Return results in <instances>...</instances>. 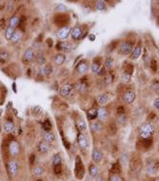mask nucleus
Instances as JSON below:
<instances>
[{"label":"nucleus","instance_id":"obj_1","mask_svg":"<svg viewBox=\"0 0 159 181\" xmlns=\"http://www.w3.org/2000/svg\"><path fill=\"white\" fill-rule=\"evenodd\" d=\"M154 131H155V129H154V126L153 124L150 122H146L142 124L139 128V135L143 139H150L153 137Z\"/></svg>","mask_w":159,"mask_h":181},{"label":"nucleus","instance_id":"obj_2","mask_svg":"<svg viewBox=\"0 0 159 181\" xmlns=\"http://www.w3.org/2000/svg\"><path fill=\"white\" fill-rule=\"evenodd\" d=\"M85 35V29L83 25H76L73 28H72L71 31V37L74 41H79L80 39H82Z\"/></svg>","mask_w":159,"mask_h":181},{"label":"nucleus","instance_id":"obj_3","mask_svg":"<svg viewBox=\"0 0 159 181\" xmlns=\"http://www.w3.org/2000/svg\"><path fill=\"white\" fill-rule=\"evenodd\" d=\"M133 50V45L130 41H124L122 42L119 47H118V53L122 55H129L132 54Z\"/></svg>","mask_w":159,"mask_h":181},{"label":"nucleus","instance_id":"obj_4","mask_svg":"<svg viewBox=\"0 0 159 181\" xmlns=\"http://www.w3.org/2000/svg\"><path fill=\"white\" fill-rule=\"evenodd\" d=\"M91 68V65H90L89 60L87 59H82L81 61H79V63L77 64L75 67V71L78 74H85L86 72L89 71V69Z\"/></svg>","mask_w":159,"mask_h":181},{"label":"nucleus","instance_id":"obj_5","mask_svg":"<svg viewBox=\"0 0 159 181\" xmlns=\"http://www.w3.org/2000/svg\"><path fill=\"white\" fill-rule=\"evenodd\" d=\"M71 31H72V28L70 26H65L62 27L61 29L58 31L57 33V37L61 40V41H65L67 40L69 36H71Z\"/></svg>","mask_w":159,"mask_h":181},{"label":"nucleus","instance_id":"obj_6","mask_svg":"<svg viewBox=\"0 0 159 181\" xmlns=\"http://www.w3.org/2000/svg\"><path fill=\"white\" fill-rule=\"evenodd\" d=\"M76 46H73V44L69 43V42H59L56 45V49L59 50L60 52H63V53H71V52L74 49Z\"/></svg>","mask_w":159,"mask_h":181},{"label":"nucleus","instance_id":"obj_7","mask_svg":"<svg viewBox=\"0 0 159 181\" xmlns=\"http://www.w3.org/2000/svg\"><path fill=\"white\" fill-rule=\"evenodd\" d=\"M84 166L82 164V161H81L80 157H76V162H75V175L78 179H81L84 176Z\"/></svg>","mask_w":159,"mask_h":181},{"label":"nucleus","instance_id":"obj_8","mask_svg":"<svg viewBox=\"0 0 159 181\" xmlns=\"http://www.w3.org/2000/svg\"><path fill=\"white\" fill-rule=\"evenodd\" d=\"M77 142H78L79 147L82 148L83 150H87L90 147L89 139L85 136V134H83V132H79L77 135Z\"/></svg>","mask_w":159,"mask_h":181},{"label":"nucleus","instance_id":"obj_9","mask_svg":"<svg viewBox=\"0 0 159 181\" xmlns=\"http://www.w3.org/2000/svg\"><path fill=\"white\" fill-rule=\"evenodd\" d=\"M72 90H73V85H72L70 83H67L61 86V88L59 89V94L63 97H67V96H69L72 94Z\"/></svg>","mask_w":159,"mask_h":181},{"label":"nucleus","instance_id":"obj_10","mask_svg":"<svg viewBox=\"0 0 159 181\" xmlns=\"http://www.w3.org/2000/svg\"><path fill=\"white\" fill-rule=\"evenodd\" d=\"M135 98H136V94L132 91H127L123 94V100L127 104H132L135 101Z\"/></svg>","mask_w":159,"mask_h":181},{"label":"nucleus","instance_id":"obj_11","mask_svg":"<svg viewBox=\"0 0 159 181\" xmlns=\"http://www.w3.org/2000/svg\"><path fill=\"white\" fill-rule=\"evenodd\" d=\"M8 170L11 176H15L18 172V163L15 160H11L8 164Z\"/></svg>","mask_w":159,"mask_h":181},{"label":"nucleus","instance_id":"obj_12","mask_svg":"<svg viewBox=\"0 0 159 181\" xmlns=\"http://www.w3.org/2000/svg\"><path fill=\"white\" fill-rule=\"evenodd\" d=\"M108 117H109V112L107 109H106V107L101 106L97 109V118H99L102 121H104V120H107Z\"/></svg>","mask_w":159,"mask_h":181},{"label":"nucleus","instance_id":"obj_13","mask_svg":"<svg viewBox=\"0 0 159 181\" xmlns=\"http://www.w3.org/2000/svg\"><path fill=\"white\" fill-rule=\"evenodd\" d=\"M103 124L98 121V120H93V121H91V123H90V129L93 132H99L103 130Z\"/></svg>","mask_w":159,"mask_h":181},{"label":"nucleus","instance_id":"obj_14","mask_svg":"<svg viewBox=\"0 0 159 181\" xmlns=\"http://www.w3.org/2000/svg\"><path fill=\"white\" fill-rule=\"evenodd\" d=\"M34 56H35V54H34V49H32V48H28L23 54V59H24V61H26V62H31L32 61V59L34 58Z\"/></svg>","mask_w":159,"mask_h":181},{"label":"nucleus","instance_id":"obj_15","mask_svg":"<svg viewBox=\"0 0 159 181\" xmlns=\"http://www.w3.org/2000/svg\"><path fill=\"white\" fill-rule=\"evenodd\" d=\"M142 51H143V49H142V45H137L136 47H134L132 54H130V59L136 60L137 58H139L142 54Z\"/></svg>","mask_w":159,"mask_h":181},{"label":"nucleus","instance_id":"obj_16","mask_svg":"<svg viewBox=\"0 0 159 181\" xmlns=\"http://www.w3.org/2000/svg\"><path fill=\"white\" fill-rule=\"evenodd\" d=\"M19 150H20V148H19V145H18L17 142L14 141V140H13V141L10 142V144H9V152H10V154L11 155H18Z\"/></svg>","mask_w":159,"mask_h":181},{"label":"nucleus","instance_id":"obj_17","mask_svg":"<svg viewBox=\"0 0 159 181\" xmlns=\"http://www.w3.org/2000/svg\"><path fill=\"white\" fill-rule=\"evenodd\" d=\"M66 54H62V53H60V54H55L54 55V62L55 65H57V66H61V65H63V64L65 63V61H66Z\"/></svg>","mask_w":159,"mask_h":181},{"label":"nucleus","instance_id":"obj_18","mask_svg":"<svg viewBox=\"0 0 159 181\" xmlns=\"http://www.w3.org/2000/svg\"><path fill=\"white\" fill-rule=\"evenodd\" d=\"M101 63H100V59L97 57V58H95V60L92 61V63L91 64V72H92V74H97L98 72V71L101 69Z\"/></svg>","mask_w":159,"mask_h":181},{"label":"nucleus","instance_id":"obj_19","mask_svg":"<svg viewBox=\"0 0 159 181\" xmlns=\"http://www.w3.org/2000/svg\"><path fill=\"white\" fill-rule=\"evenodd\" d=\"M92 160L95 161V163H99L102 159H103V154H102V152L97 150V149H95V150L92 151Z\"/></svg>","mask_w":159,"mask_h":181},{"label":"nucleus","instance_id":"obj_20","mask_svg":"<svg viewBox=\"0 0 159 181\" xmlns=\"http://www.w3.org/2000/svg\"><path fill=\"white\" fill-rule=\"evenodd\" d=\"M43 139L45 142H47L48 144L49 143H52L54 141L55 139V136H54V134L52 132V131L51 132H44L43 134Z\"/></svg>","mask_w":159,"mask_h":181},{"label":"nucleus","instance_id":"obj_21","mask_svg":"<svg viewBox=\"0 0 159 181\" xmlns=\"http://www.w3.org/2000/svg\"><path fill=\"white\" fill-rule=\"evenodd\" d=\"M14 124L11 120H7V121L4 123V131L8 134H11V132H14Z\"/></svg>","mask_w":159,"mask_h":181},{"label":"nucleus","instance_id":"obj_22","mask_svg":"<svg viewBox=\"0 0 159 181\" xmlns=\"http://www.w3.org/2000/svg\"><path fill=\"white\" fill-rule=\"evenodd\" d=\"M95 8L96 11H104L107 10V4H106V1H103V0H97L95 2Z\"/></svg>","mask_w":159,"mask_h":181},{"label":"nucleus","instance_id":"obj_23","mask_svg":"<svg viewBox=\"0 0 159 181\" xmlns=\"http://www.w3.org/2000/svg\"><path fill=\"white\" fill-rule=\"evenodd\" d=\"M87 118L88 120H91V121H93L97 118V109L92 108L90 110L87 111Z\"/></svg>","mask_w":159,"mask_h":181},{"label":"nucleus","instance_id":"obj_24","mask_svg":"<svg viewBox=\"0 0 159 181\" xmlns=\"http://www.w3.org/2000/svg\"><path fill=\"white\" fill-rule=\"evenodd\" d=\"M52 72V65H46V66H42L40 67V69L38 71L40 75H47V74H51V72Z\"/></svg>","mask_w":159,"mask_h":181},{"label":"nucleus","instance_id":"obj_25","mask_svg":"<svg viewBox=\"0 0 159 181\" xmlns=\"http://www.w3.org/2000/svg\"><path fill=\"white\" fill-rule=\"evenodd\" d=\"M109 101V95L107 94H100L98 96H97V102H98L99 105L104 106L105 104H107Z\"/></svg>","mask_w":159,"mask_h":181},{"label":"nucleus","instance_id":"obj_26","mask_svg":"<svg viewBox=\"0 0 159 181\" xmlns=\"http://www.w3.org/2000/svg\"><path fill=\"white\" fill-rule=\"evenodd\" d=\"M76 126H77V129H78V131L80 132H84L85 131L87 130V123H86V121H85V120H83V119H78L77 120V122H76Z\"/></svg>","mask_w":159,"mask_h":181},{"label":"nucleus","instance_id":"obj_27","mask_svg":"<svg viewBox=\"0 0 159 181\" xmlns=\"http://www.w3.org/2000/svg\"><path fill=\"white\" fill-rule=\"evenodd\" d=\"M21 38H22V31H18V30H15L13 37H11V43L16 44V43H18L20 40H21Z\"/></svg>","mask_w":159,"mask_h":181},{"label":"nucleus","instance_id":"obj_28","mask_svg":"<svg viewBox=\"0 0 159 181\" xmlns=\"http://www.w3.org/2000/svg\"><path fill=\"white\" fill-rule=\"evenodd\" d=\"M14 31H15L14 28H11L10 26H8L6 28V30H5V38H6V40H9V41H11V37H13V35L14 34Z\"/></svg>","mask_w":159,"mask_h":181},{"label":"nucleus","instance_id":"obj_29","mask_svg":"<svg viewBox=\"0 0 159 181\" xmlns=\"http://www.w3.org/2000/svg\"><path fill=\"white\" fill-rule=\"evenodd\" d=\"M35 60H36V63L38 64L40 66H44L45 64H46V57H45V55L42 54V53H39L37 55L35 56Z\"/></svg>","mask_w":159,"mask_h":181},{"label":"nucleus","instance_id":"obj_30","mask_svg":"<svg viewBox=\"0 0 159 181\" xmlns=\"http://www.w3.org/2000/svg\"><path fill=\"white\" fill-rule=\"evenodd\" d=\"M9 53L6 50H0V63H5L9 60Z\"/></svg>","mask_w":159,"mask_h":181},{"label":"nucleus","instance_id":"obj_31","mask_svg":"<svg viewBox=\"0 0 159 181\" xmlns=\"http://www.w3.org/2000/svg\"><path fill=\"white\" fill-rule=\"evenodd\" d=\"M38 149H39L40 152H42V154H46V152H48L50 147H49V144L47 142L41 141V142L39 143V145H38Z\"/></svg>","mask_w":159,"mask_h":181},{"label":"nucleus","instance_id":"obj_32","mask_svg":"<svg viewBox=\"0 0 159 181\" xmlns=\"http://www.w3.org/2000/svg\"><path fill=\"white\" fill-rule=\"evenodd\" d=\"M89 172H90V175H91V176H92V177H95V176L98 175V168H97V166H95V164L90 165Z\"/></svg>","mask_w":159,"mask_h":181},{"label":"nucleus","instance_id":"obj_33","mask_svg":"<svg viewBox=\"0 0 159 181\" xmlns=\"http://www.w3.org/2000/svg\"><path fill=\"white\" fill-rule=\"evenodd\" d=\"M19 23H20L19 17H18V16H15V15H14V16L11 17L10 21H9V26L11 27V28H14V29H15V28L19 25Z\"/></svg>","mask_w":159,"mask_h":181},{"label":"nucleus","instance_id":"obj_34","mask_svg":"<svg viewBox=\"0 0 159 181\" xmlns=\"http://www.w3.org/2000/svg\"><path fill=\"white\" fill-rule=\"evenodd\" d=\"M113 66V58L112 57H107L104 61V68L106 70H111Z\"/></svg>","mask_w":159,"mask_h":181},{"label":"nucleus","instance_id":"obj_35","mask_svg":"<svg viewBox=\"0 0 159 181\" xmlns=\"http://www.w3.org/2000/svg\"><path fill=\"white\" fill-rule=\"evenodd\" d=\"M73 88L76 90V91H78V92H85L87 90V86H86V84L83 83V82H79V83H77L75 84L74 86H73Z\"/></svg>","mask_w":159,"mask_h":181},{"label":"nucleus","instance_id":"obj_36","mask_svg":"<svg viewBox=\"0 0 159 181\" xmlns=\"http://www.w3.org/2000/svg\"><path fill=\"white\" fill-rule=\"evenodd\" d=\"M42 126H43V130L45 132H51L52 130V124L50 122V120H45V121L43 122L42 124Z\"/></svg>","mask_w":159,"mask_h":181},{"label":"nucleus","instance_id":"obj_37","mask_svg":"<svg viewBox=\"0 0 159 181\" xmlns=\"http://www.w3.org/2000/svg\"><path fill=\"white\" fill-rule=\"evenodd\" d=\"M61 162H62V158L59 155H55L52 158V165L54 166H57V165H61Z\"/></svg>","mask_w":159,"mask_h":181},{"label":"nucleus","instance_id":"obj_38","mask_svg":"<svg viewBox=\"0 0 159 181\" xmlns=\"http://www.w3.org/2000/svg\"><path fill=\"white\" fill-rule=\"evenodd\" d=\"M108 131L111 134H115L116 132H117V127L115 125V123H111L109 125V128H108Z\"/></svg>","mask_w":159,"mask_h":181},{"label":"nucleus","instance_id":"obj_39","mask_svg":"<svg viewBox=\"0 0 159 181\" xmlns=\"http://www.w3.org/2000/svg\"><path fill=\"white\" fill-rule=\"evenodd\" d=\"M32 114H34V115H39V114H42V112H43V109L40 107V106H34V107H32Z\"/></svg>","mask_w":159,"mask_h":181},{"label":"nucleus","instance_id":"obj_40","mask_svg":"<svg viewBox=\"0 0 159 181\" xmlns=\"http://www.w3.org/2000/svg\"><path fill=\"white\" fill-rule=\"evenodd\" d=\"M43 172H44V169L42 167H40V166H36L34 168V175H43Z\"/></svg>","mask_w":159,"mask_h":181},{"label":"nucleus","instance_id":"obj_41","mask_svg":"<svg viewBox=\"0 0 159 181\" xmlns=\"http://www.w3.org/2000/svg\"><path fill=\"white\" fill-rule=\"evenodd\" d=\"M121 81L123 83H130L132 81V75H129L127 74H123L121 76Z\"/></svg>","mask_w":159,"mask_h":181},{"label":"nucleus","instance_id":"obj_42","mask_svg":"<svg viewBox=\"0 0 159 181\" xmlns=\"http://www.w3.org/2000/svg\"><path fill=\"white\" fill-rule=\"evenodd\" d=\"M121 171V168H120V165L119 163H115L113 166L112 167V172H113V174H119Z\"/></svg>","mask_w":159,"mask_h":181},{"label":"nucleus","instance_id":"obj_43","mask_svg":"<svg viewBox=\"0 0 159 181\" xmlns=\"http://www.w3.org/2000/svg\"><path fill=\"white\" fill-rule=\"evenodd\" d=\"M133 72H134V67H133L132 65H128V67H126L124 74H129V75H132V74H133Z\"/></svg>","mask_w":159,"mask_h":181},{"label":"nucleus","instance_id":"obj_44","mask_svg":"<svg viewBox=\"0 0 159 181\" xmlns=\"http://www.w3.org/2000/svg\"><path fill=\"white\" fill-rule=\"evenodd\" d=\"M113 81V74H108L105 75V82L107 84H112Z\"/></svg>","mask_w":159,"mask_h":181},{"label":"nucleus","instance_id":"obj_45","mask_svg":"<svg viewBox=\"0 0 159 181\" xmlns=\"http://www.w3.org/2000/svg\"><path fill=\"white\" fill-rule=\"evenodd\" d=\"M150 69L153 70V72H155L157 71V61L155 59H153L150 61Z\"/></svg>","mask_w":159,"mask_h":181},{"label":"nucleus","instance_id":"obj_46","mask_svg":"<svg viewBox=\"0 0 159 181\" xmlns=\"http://www.w3.org/2000/svg\"><path fill=\"white\" fill-rule=\"evenodd\" d=\"M54 174H55V175H61V174H62V166H61V165H57V166H54Z\"/></svg>","mask_w":159,"mask_h":181},{"label":"nucleus","instance_id":"obj_47","mask_svg":"<svg viewBox=\"0 0 159 181\" xmlns=\"http://www.w3.org/2000/svg\"><path fill=\"white\" fill-rule=\"evenodd\" d=\"M153 88L154 92L159 94V81H154L153 83Z\"/></svg>","mask_w":159,"mask_h":181},{"label":"nucleus","instance_id":"obj_48","mask_svg":"<svg viewBox=\"0 0 159 181\" xmlns=\"http://www.w3.org/2000/svg\"><path fill=\"white\" fill-rule=\"evenodd\" d=\"M105 74H106V69L103 67V68H101V69L98 71V72H97L96 74H98L99 76H105L106 75Z\"/></svg>","mask_w":159,"mask_h":181},{"label":"nucleus","instance_id":"obj_49","mask_svg":"<svg viewBox=\"0 0 159 181\" xmlns=\"http://www.w3.org/2000/svg\"><path fill=\"white\" fill-rule=\"evenodd\" d=\"M110 181H122V179L120 178V176H118V175H112L111 179H110Z\"/></svg>","mask_w":159,"mask_h":181},{"label":"nucleus","instance_id":"obj_50","mask_svg":"<svg viewBox=\"0 0 159 181\" xmlns=\"http://www.w3.org/2000/svg\"><path fill=\"white\" fill-rule=\"evenodd\" d=\"M34 160H35V155L34 154H32L30 156V164L31 165H34Z\"/></svg>","mask_w":159,"mask_h":181},{"label":"nucleus","instance_id":"obj_51","mask_svg":"<svg viewBox=\"0 0 159 181\" xmlns=\"http://www.w3.org/2000/svg\"><path fill=\"white\" fill-rule=\"evenodd\" d=\"M153 106H154V108H156V109H158V110H159V97H157V98L154 99Z\"/></svg>","mask_w":159,"mask_h":181},{"label":"nucleus","instance_id":"obj_52","mask_svg":"<svg viewBox=\"0 0 159 181\" xmlns=\"http://www.w3.org/2000/svg\"><path fill=\"white\" fill-rule=\"evenodd\" d=\"M124 112H125V110H124V108L123 107H119V108H117V114H124Z\"/></svg>","mask_w":159,"mask_h":181},{"label":"nucleus","instance_id":"obj_53","mask_svg":"<svg viewBox=\"0 0 159 181\" xmlns=\"http://www.w3.org/2000/svg\"><path fill=\"white\" fill-rule=\"evenodd\" d=\"M89 38H90V40H92V41H93V40L95 39V34H91L89 36Z\"/></svg>","mask_w":159,"mask_h":181},{"label":"nucleus","instance_id":"obj_54","mask_svg":"<svg viewBox=\"0 0 159 181\" xmlns=\"http://www.w3.org/2000/svg\"><path fill=\"white\" fill-rule=\"evenodd\" d=\"M1 132H2V126H1V124H0V134H1Z\"/></svg>","mask_w":159,"mask_h":181},{"label":"nucleus","instance_id":"obj_55","mask_svg":"<svg viewBox=\"0 0 159 181\" xmlns=\"http://www.w3.org/2000/svg\"><path fill=\"white\" fill-rule=\"evenodd\" d=\"M157 53H158V55H159V48L157 49Z\"/></svg>","mask_w":159,"mask_h":181},{"label":"nucleus","instance_id":"obj_56","mask_svg":"<svg viewBox=\"0 0 159 181\" xmlns=\"http://www.w3.org/2000/svg\"><path fill=\"white\" fill-rule=\"evenodd\" d=\"M36 181H43V180H41V179H38V180H36Z\"/></svg>","mask_w":159,"mask_h":181},{"label":"nucleus","instance_id":"obj_57","mask_svg":"<svg viewBox=\"0 0 159 181\" xmlns=\"http://www.w3.org/2000/svg\"><path fill=\"white\" fill-rule=\"evenodd\" d=\"M155 181H159V178H157V179H156Z\"/></svg>","mask_w":159,"mask_h":181}]
</instances>
